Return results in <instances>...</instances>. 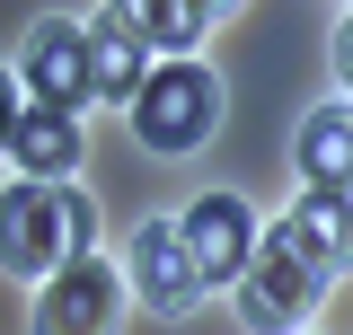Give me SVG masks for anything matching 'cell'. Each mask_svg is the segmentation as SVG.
Returning a JSON list of instances; mask_svg holds the SVG:
<instances>
[{
    "label": "cell",
    "instance_id": "obj_14",
    "mask_svg": "<svg viewBox=\"0 0 353 335\" xmlns=\"http://www.w3.org/2000/svg\"><path fill=\"white\" fill-rule=\"evenodd\" d=\"M194 9H203V18H212V9H230V0H194Z\"/></svg>",
    "mask_w": 353,
    "mask_h": 335
},
{
    "label": "cell",
    "instance_id": "obj_3",
    "mask_svg": "<svg viewBox=\"0 0 353 335\" xmlns=\"http://www.w3.org/2000/svg\"><path fill=\"white\" fill-rule=\"evenodd\" d=\"M230 283H239V318H248V335H292L309 309H318V292H327L283 238H256L248 265H239Z\"/></svg>",
    "mask_w": 353,
    "mask_h": 335
},
{
    "label": "cell",
    "instance_id": "obj_8",
    "mask_svg": "<svg viewBox=\"0 0 353 335\" xmlns=\"http://www.w3.org/2000/svg\"><path fill=\"white\" fill-rule=\"evenodd\" d=\"M0 159H18V176H71V168L88 159L80 150V115H62V106H18Z\"/></svg>",
    "mask_w": 353,
    "mask_h": 335
},
{
    "label": "cell",
    "instance_id": "obj_4",
    "mask_svg": "<svg viewBox=\"0 0 353 335\" xmlns=\"http://www.w3.org/2000/svg\"><path fill=\"white\" fill-rule=\"evenodd\" d=\"M115 318H124V283H115V265H106L97 247L44 274L36 335H115Z\"/></svg>",
    "mask_w": 353,
    "mask_h": 335
},
{
    "label": "cell",
    "instance_id": "obj_13",
    "mask_svg": "<svg viewBox=\"0 0 353 335\" xmlns=\"http://www.w3.org/2000/svg\"><path fill=\"white\" fill-rule=\"evenodd\" d=\"M9 124H18V80L0 71V141H9Z\"/></svg>",
    "mask_w": 353,
    "mask_h": 335
},
{
    "label": "cell",
    "instance_id": "obj_2",
    "mask_svg": "<svg viewBox=\"0 0 353 335\" xmlns=\"http://www.w3.org/2000/svg\"><path fill=\"white\" fill-rule=\"evenodd\" d=\"M132 106V132H141V150H194L203 132H212L221 115V80L194 62V53H176V62H159V71H141V88L124 97Z\"/></svg>",
    "mask_w": 353,
    "mask_h": 335
},
{
    "label": "cell",
    "instance_id": "obj_12",
    "mask_svg": "<svg viewBox=\"0 0 353 335\" xmlns=\"http://www.w3.org/2000/svg\"><path fill=\"white\" fill-rule=\"evenodd\" d=\"M80 44H88V97H132V88H141V44H132L115 18L80 27Z\"/></svg>",
    "mask_w": 353,
    "mask_h": 335
},
{
    "label": "cell",
    "instance_id": "obj_6",
    "mask_svg": "<svg viewBox=\"0 0 353 335\" xmlns=\"http://www.w3.org/2000/svg\"><path fill=\"white\" fill-rule=\"evenodd\" d=\"M132 292L150 300L159 318H185V309L203 300V274H194V256L176 238V221H141V230H132Z\"/></svg>",
    "mask_w": 353,
    "mask_h": 335
},
{
    "label": "cell",
    "instance_id": "obj_9",
    "mask_svg": "<svg viewBox=\"0 0 353 335\" xmlns=\"http://www.w3.org/2000/svg\"><path fill=\"white\" fill-rule=\"evenodd\" d=\"M274 238L301 256L318 283H336V274H345V194H318V185H309L301 203L274 221Z\"/></svg>",
    "mask_w": 353,
    "mask_h": 335
},
{
    "label": "cell",
    "instance_id": "obj_11",
    "mask_svg": "<svg viewBox=\"0 0 353 335\" xmlns=\"http://www.w3.org/2000/svg\"><path fill=\"white\" fill-rule=\"evenodd\" d=\"M345 159H353V106L336 97V106H318L301 124V176L318 194H345Z\"/></svg>",
    "mask_w": 353,
    "mask_h": 335
},
{
    "label": "cell",
    "instance_id": "obj_1",
    "mask_svg": "<svg viewBox=\"0 0 353 335\" xmlns=\"http://www.w3.org/2000/svg\"><path fill=\"white\" fill-rule=\"evenodd\" d=\"M97 247V212H88L80 185H62V176H18L9 194H0V265L18 274V283H44L53 265H71V256Z\"/></svg>",
    "mask_w": 353,
    "mask_h": 335
},
{
    "label": "cell",
    "instance_id": "obj_7",
    "mask_svg": "<svg viewBox=\"0 0 353 335\" xmlns=\"http://www.w3.org/2000/svg\"><path fill=\"white\" fill-rule=\"evenodd\" d=\"M176 238H185V256H194L203 283H230L248 265V247H256V212L239 203V194H203V203L176 221Z\"/></svg>",
    "mask_w": 353,
    "mask_h": 335
},
{
    "label": "cell",
    "instance_id": "obj_5",
    "mask_svg": "<svg viewBox=\"0 0 353 335\" xmlns=\"http://www.w3.org/2000/svg\"><path fill=\"white\" fill-rule=\"evenodd\" d=\"M18 80L36 88V106L80 115V106H88V44H80V27H71V18H44V27H27Z\"/></svg>",
    "mask_w": 353,
    "mask_h": 335
},
{
    "label": "cell",
    "instance_id": "obj_10",
    "mask_svg": "<svg viewBox=\"0 0 353 335\" xmlns=\"http://www.w3.org/2000/svg\"><path fill=\"white\" fill-rule=\"evenodd\" d=\"M106 18H115L141 53H168V62H176V53H194V36L212 27L194 0H106Z\"/></svg>",
    "mask_w": 353,
    "mask_h": 335
}]
</instances>
